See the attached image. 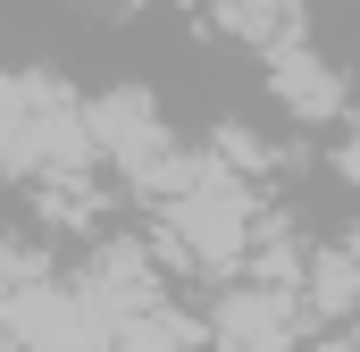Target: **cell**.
I'll use <instances>...</instances> for the list:
<instances>
[{
    "label": "cell",
    "instance_id": "cell-1",
    "mask_svg": "<svg viewBox=\"0 0 360 352\" xmlns=\"http://www.w3.org/2000/svg\"><path fill=\"white\" fill-rule=\"evenodd\" d=\"M92 160L84 101L51 76H0V168L17 176H76Z\"/></svg>",
    "mask_w": 360,
    "mask_h": 352
},
{
    "label": "cell",
    "instance_id": "cell-2",
    "mask_svg": "<svg viewBox=\"0 0 360 352\" xmlns=\"http://www.w3.org/2000/svg\"><path fill=\"white\" fill-rule=\"evenodd\" d=\"M168 227H176L184 252H193V260H210V268L243 260V252H252V193H243V176L193 160L184 184L168 193Z\"/></svg>",
    "mask_w": 360,
    "mask_h": 352
},
{
    "label": "cell",
    "instance_id": "cell-3",
    "mask_svg": "<svg viewBox=\"0 0 360 352\" xmlns=\"http://www.w3.org/2000/svg\"><path fill=\"white\" fill-rule=\"evenodd\" d=\"M302 319H310L302 285H243V294L218 302V336H226L235 352H293Z\"/></svg>",
    "mask_w": 360,
    "mask_h": 352
},
{
    "label": "cell",
    "instance_id": "cell-4",
    "mask_svg": "<svg viewBox=\"0 0 360 352\" xmlns=\"http://www.w3.org/2000/svg\"><path fill=\"white\" fill-rule=\"evenodd\" d=\"M269 92L293 109V118H319V126L344 118V76H335L310 42H276L269 51Z\"/></svg>",
    "mask_w": 360,
    "mask_h": 352
},
{
    "label": "cell",
    "instance_id": "cell-5",
    "mask_svg": "<svg viewBox=\"0 0 360 352\" xmlns=\"http://www.w3.org/2000/svg\"><path fill=\"white\" fill-rule=\"evenodd\" d=\"M226 8V25L235 34H252V42H302V0H218Z\"/></svg>",
    "mask_w": 360,
    "mask_h": 352
},
{
    "label": "cell",
    "instance_id": "cell-6",
    "mask_svg": "<svg viewBox=\"0 0 360 352\" xmlns=\"http://www.w3.org/2000/svg\"><path fill=\"white\" fill-rule=\"evenodd\" d=\"M17 319V277H8V260H0V327Z\"/></svg>",
    "mask_w": 360,
    "mask_h": 352
},
{
    "label": "cell",
    "instance_id": "cell-7",
    "mask_svg": "<svg viewBox=\"0 0 360 352\" xmlns=\"http://www.w3.org/2000/svg\"><path fill=\"white\" fill-rule=\"evenodd\" d=\"M335 352H360V344H335Z\"/></svg>",
    "mask_w": 360,
    "mask_h": 352
}]
</instances>
